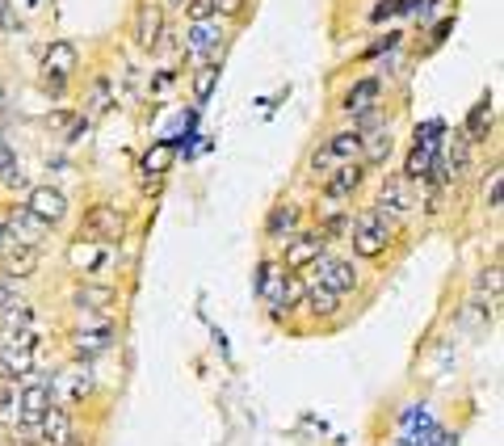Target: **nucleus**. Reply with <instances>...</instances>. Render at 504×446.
Masks as SVG:
<instances>
[{"label": "nucleus", "mask_w": 504, "mask_h": 446, "mask_svg": "<svg viewBox=\"0 0 504 446\" xmlns=\"http://www.w3.org/2000/svg\"><path fill=\"white\" fill-rule=\"evenodd\" d=\"M349 236H354V253L357 257H382V253L391 249V240H396V223L379 215L374 207L357 210V219L349 223Z\"/></svg>", "instance_id": "f257e3e1"}, {"label": "nucleus", "mask_w": 504, "mask_h": 446, "mask_svg": "<svg viewBox=\"0 0 504 446\" xmlns=\"http://www.w3.org/2000/svg\"><path fill=\"white\" fill-rule=\"evenodd\" d=\"M47 383H51V400L59 408L81 405V400H89V396L97 391V379L84 363H72V366H64V371H55Z\"/></svg>", "instance_id": "f03ea898"}, {"label": "nucleus", "mask_w": 504, "mask_h": 446, "mask_svg": "<svg viewBox=\"0 0 504 446\" xmlns=\"http://www.w3.org/2000/svg\"><path fill=\"white\" fill-rule=\"evenodd\" d=\"M81 236L101 240V244H118V240L126 236V215L114 207V202H93V207L84 210Z\"/></svg>", "instance_id": "7ed1b4c3"}, {"label": "nucleus", "mask_w": 504, "mask_h": 446, "mask_svg": "<svg viewBox=\"0 0 504 446\" xmlns=\"http://www.w3.org/2000/svg\"><path fill=\"white\" fill-rule=\"evenodd\" d=\"M76 47L72 42H51L47 47V56H42V84H47V93L51 98H59L64 89H68V81H72V72H76Z\"/></svg>", "instance_id": "20e7f679"}, {"label": "nucleus", "mask_w": 504, "mask_h": 446, "mask_svg": "<svg viewBox=\"0 0 504 446\" xmlns=\"http://www.w3.org/2000/svg\"><path fill=\"white\" fill-rule=\"evenodd\" d=\"M357 156H362V135L357 131H337L324 148H315L312 168H315V177H324V173H332L337 165H349Z\"/></svg>", "instance_id": "39448f33"}, {"label": "nucleus", "mask_w": 504, "mask_h": 446, "mask_svg": "<svg viewBox=\"0 0 504 446\" xmlns=\"http://www.w3.org/2000/svg\"><path fill=\"white\" fill-rule=\"evenodd\" d=\"M312 282H320L324 291H332V295H341V299H345L349 291H357V265L345 262V257L324 253V257L312 265Z\"/></svg>", "instance_id": "423d86ee"}, {"label": "nucleus", "mask_w": 504, "mask_h": 446, "mask_svg": "<svg viewBox=\"0 0 504 446\" xmlns=\"http://www.w3.org/2000/svg\"><path fill=\"white\" fill-rule=\"evenodd\" d=\"M218 51H223V26L215 17L210 21H193L190 34H185V59L202 68V64H215Z\"/></svg>", "instance_id": "0eeeda50"}, {"label": "nucleus", "mask_w": 504, "mask_h": 446, "mask_svg": "<svg viewBox=\"0 0 504 446\" xmlns=\"http://www.w3.org/2000/svg\"><path fill=\"white\" fill-rule=\"evenodd\" d=\"M324 244L328 240L320 236V232H295V236L286 240V249H282V270L286 274H303V270H312L320 257H324Z\"/></svg>", "instance_id": "6e6552de"}, {"label": "nucleus", "mask_w": 504, "mask_h": 446, "mask_svg": "<svg viewBox=\"0 0 504 446\" xmlns=\"http://www.w3.org/2000/svg\"><path fill=\"white\" fill-rule=\"evenodd\" d=\"M114 341H118V329H114V324H106V329H72V337H68L72 358L84 366L93 363V358H101V354H109Z\"/></svg>", "instance_id": "1a4fd4ad"}, {"label": "nucleus", "mask_w": 504, "mask_h": 446, "mask_svg": "<svg viewBox=\"0 0 504 446\" xmlns=\"http://www.w3.org/2000/svg\"><path fill=\"white\" fill-rule=\"evenodd\" d=\"M109 262H114V244H101V240H72L68 244V265L76 274H106Z\"/></svg>", "instance_id": "9d476101"}, {"label": "nucleus", "mask_w": 504, "mask_h": 446, "mask_svg": "<svg viewBox=\"0 0 504 446\" xmlns=\"http://www.w3.org/2000/svg\"><path fill=\"white\" fill-rule=\"evenodd\" d=\"M17 405H21V421H17V425H38V421L47 417V408L55 405L51 383H47V379H21V383H17Z\"/></svg>", "instance_id": "9b49d317"}, {"label": "nucleus", "mask_w": 504, "mask_h": 446, "mask_svg": "<svg viewBox=\"0 0 504 446\" xmlns=\"http://www.w3.org/2000/svg\"><path fill=\"white\" fill-rule=\"evenodd\" d=\"M26 210L34 219L47 223V227H55V223L68 219V198H64V190H55V185H34L26 194Z\"/></svg>", "instance_id": "f8f14e48"}, {"label": "nucleus", "mask_w": 504, "mask_h": 446, "mask_svg": "<svg viewBox=\"0 0 504 446\" xmlns=\"http://www.w3.org/2000/svg\"><path fill=\"white\" fill-rule=\"evenodd\" d=\"M362 177H366V165H362V160H349V165H337L332 173H324V177H320V190H324L328 202H345V198H354Z\"/></svg>", "instance_id": "ddd939ff"}, {"label": "nucleus", "mask_w": 504, "mask_h": 446, "mask_svg": "<svg viewBox=\"0 0 504 446\" xmlns=\"http://www.w3.org/2000/svg\"><path fill=\"white\" fill-rule=\"evenodd\" d=\"M38 262L42 253L34 244H9L0 253V279L4 282H21V279H34L38 274Z\"/></svg>", "instance_id": "4468645a"}, {"label": "nucleus", "mask_w": 504, "mask_h": 446, "mask_svg": "<svg viewBox=\"0 0 504 446\" xmlns=\"http://www.w3.org/2000/svg\"><path fill=\"white\" fill-rule=\"evenodd\" d=\"M164 39V4L160 0H143L135 13V42L143 51H156Z\"/></svg>", "instance_id": "2eb2a0df"}, {"label": "nucleus", "mask_w": 504, "mask_h": 446, "mask_svg": "<svg viewBox=\"0 0 504 446\" xmlns=\"http://www.w3.org/2000/svg\"><path fill=\"white\" fill-rule=\"evenodd\" d=\"M38 433H42V446H68V442H76V417H72V408L51 405V408H47V417L38 421Z\"/></svg>", "instance_id": "dca6fc26"}, {"label": "nucleus", "mask_w": 504, "mask_h": 446, "mask_svg": "<svg viewBox=\"0 0 504 446\" xmlns=\"http://www.w3.org/2000/svg\"><path fill=\"white\" fill-rule=\"evenodd\" d=\"M0 223H4V232H9V240H13V244H34V249H38V240L51 232V227H47L42 219H34L26 207H13Z\"/></svg>", "instance_id": "f3484780"}, {"label": "nucleus", "mask_w": 504, "mask_h": 446, "mask_svg": "<svg viewBox=\"0 0 504 446\" xmlns=\"http://www.w3.org/2000/svg\"><path fill=\"white\" fill-rule=\"evenodd\" d=\"M114 304H118V287H109V282H81L72 291V307L76 312H109Z\"/></svg>", "instance_id": "a211bd4d"}, {"label": "nucleus", "mask_w": 504, "mask_h": 446, "mask_svg": "<svg viewBox=\"0 0 504 446\" xmlns=\"http://www.w3.org/2000/svg\"><path fill=\"white\" fill-rule=\"evenodd\" d=\"M416 207V198H412V182H404V177H387L382 182V194H379V215H408V210Z\"/></svg>", "instance_id": "6ab92c4d"}, {"label": "nucleus", "mask_w": 504, "mask_h": 446, "mask_svg": "<svg viewBox=\"0 0 504 446\" xmlns=\"http://www.w3.org/2000/svg\"><path fill=\"white\" fill-rule=\"evenodd\" d=\"M379 93H382V84L379 76H362V81L345 93L341 101V110L345 114H354V118H366V114H374V106H379Z\"/></svg>", "instance_id": "aec40b11"}, {"label": "nucleus", "mask_w": 504, "mask_h": 446, "mask_svg": "<svg viewBox=\"0 0 504 446\" xmlns=\"http://www.w3.org/2000/svg\"><path fill=\"white\" fill-rule=\"evenodd\" d=\"M282 282H286V270L278 262H261L257 265V299L278 316V299H282Z\"/></svg>", "instance_id": "412c9836"}, {"label": "nucleus", "mask_w": 504, "mask_h": 446, "mask_svg": "<svg viewBox=\"0 0 504 446\" xmlns=\"http://www.w3.org/2000/svg\"><path fill=\"white\" fill-rule=\"evenodd\" d=\"M173 160H177V143H173V140H156V143L148 148V152H143L139 168H143L151 182H156V177H164V173L173 168Z\"/></svg>", "instance_id": "4be33fe9"}, {"label": "nucleus", "mask_w": 504, "mask_h": 446, "mask_svg": "<svg viewBox=\"0 0 504 446\" xmlns=\"http://www.w3.org/2000/svg\"><path fill=\"white\" fill-rule=\"evenodd\" d=\"M303 223V210L295 207V202H282V207L269 210V219H265V232H269L273 240H290L295 232H299Z\"/></svg>", "instance_id": "5701e85b"}, {"label": "nucleus", "mask_w": 504, "mask_h": 446, "mask_svg": "<svg viewBox=\"0 0 504 446\" xmlns=\"http://www.w3.org/2000/svg\"><path fill=\"white\" fill-rule=\"evenodd\" d=\"M391 148H396V140H391V131L387 126H374V131H362V165H382L387 156H391Z\"/></svg>", "instance_id": "b1692460"}, {"label": "nucleus", "mask_w": 504, "mask_h": 446, "mask_svg": "<svg viewBox=\"0 0 504 446\" xmlns=\"http://www.w3.org/2000/svg\"><path fill=\"white\" fill-rule=\"evenodd\" d=\"M303 304H307V312H312V316L328 321V316H337V312H341V295L324 291L320 282H307V287H303Z\"/></svg>", "instance_id": "393cba45"}, {"label": "nucleus", "mask_w": 504, "mask_h": 446, "mask_svg": "<svg viewBox=\"0 0 504 446\" xmlns=\"http://www.w3.org/2000/svg\"><path fill=\"white\" fill-rule=\"evenodd\" d=\"M437 160V148H429V143H412L408 160H404V182H429V168H433Z\"/></svg>", "instance_id": "a878e982"}, {"label": "nucleus", "mask_w": 504, "mask_h": 446, "mask_svg": "<svg viewBox=\"0 0 504 446\" xmlns=\"http://www.w3.org/2000/svg\"><path fill=\"white\" fill-rule=\"evenodd\" d=\"M488 126H491V93H483V98L471 106V114H466L463 140H466V143H479L483 135H488Z\"/></svg>", "instance_id": "bb28decb"}, {"label": "nucleus", "mask_w": 504, "mask_h": 446, "mask_svg": "<svg viewBox=\"0 0 504 446\" xmlns=\"http://www.w3.org/2000/svg\"><path fill=\"white\" fill-rule=\"evenodd\" d=\"M21 421V405H17V383L0 379V430H17Z\"/></svg>", "instance_id": "cd10ccee"}, {"label": "nucleus", "mask_w": 504, "mask_h": 446, "mask_svg": "<svg viewBox=\"0 0 504 446\" xmlns=\"http://www.w3.org/2000/svg\"><path fill=\"white\" fill-rule=\"evenodd\" d=\"M89 118H101V114H109V106H114V89H109V81L106 76H97L93 81V89H89Z\"/></svg>", "instance_id": "c85d7f7f"}, {"label": "nucleus", "mask_w": 504, "mask_h": 446, "mask_svg": "<svg viewBox=\"0 0 504 446\" xmlns=\"http://www.w3.org/2000/svg\"><path fill=\"white\" fill-rule=\"evenodd\" d=\"M303 274H286V282H282V299H278V316H286V312H295V307L303 304Z\"/></svg>", "instance_id": "c756f323"}, {"label": "nucleus", "mask_w": 504, "mask_h": 446, "mask_svg": "<svg viewBox=\"0 0 504 446\" xmlns=\"http://www.w3.org/2000/svg\"><path fill=\"white\" fill-rule=\"evenodd\" d=\"M215 81H218V64H202V68H198V76H193V98H198V106H206V101H210Z\"/></svg>", "instance_id": "7c9ffc66"}, {"label": "nucleus", "mask_w": 504, "mask_h": 446, "mask_svg": "<svg viewBox=\"0 0 504 446\" xmlns=\"http://www.w3.org/2000/svg\"><path fill=\"white\" fill-rule=\"evenodd\" d=\"M185 13H190V21H210L218 9L215 0H185Z\"/></svg>", "instance_id": "2f4dec72"}, {"label": "nucleus", "mask_w": 504, "mask_h": 446, "mask_svg": "<svg viewBox=\"0 0 504 446\" xmlns=\"http://www.w3.org/2000/svg\"><path fill=\"white\" fill-rule=\"evenodd\" d=\"M0 182L9 185V190H21V185H26V173H21V165L13 160V165H4V168H0Z\"/></svg>", "instance_id": "473e14b6"}, {"label": "nucleus", "mask_w": 504, "mask_h": 446, "mask_svg": "<svg viewBox=\"0 0 504 446\" xmlns=\"http://www.w3.org/2000/svg\"><path fill=\"white\" fill-rule=\"evenodd\" d=\"M441 131H446V126L437 123H424V126H416V143H429V148H437V135H441Z\"/></svg>", "instance_id": "72a5a7b5"}, {"label": "nucleus", "mask_w": 504, "mask_h": 446, "mask_svg": "<svg viewBox=\"0 0 504 446\" xmlns=\"http://www.w3.org/2000/svg\"><path fill=\"white\" fill-rule=\"evenodd\" d=\"M399 39H404L399 30H387V34H382L374 47H366V56H382V51H391V47H399Z\"/></svg>", "instance_id": "f704fd0d"}, {"label": "nucleus", "mask_w": 504, "mask_h": 446, "mask_svg": "<svg viewBox=\"0 0 504 446\" xmlns=\"http://www.w3.org/2000/svg\"><path fill=\"white\" fill-rule=\"evenodd\" d=\"M404 13V0H379V9H374V21H387V17H399Z\"/></svg>", "instance_id": "c9c22d12"}, {"label": "nucleus", "mask_w": 504, "mask_h": 446, "mask_svg": "<svg viewBox=\"0 0 504 446\" xmlns=\"http://www.w3.org/2000/svg\"><path fill=\"white\" fill-rule=\"evenodd\" d=\"M450 30H454V17H441V21H437V30H433V39H429V47H441Z\"/></svg>", "instance_id": "e433bc0d"}, {"label": "nucleus", "mask_w": 504, "mask_h": 446, "mask_svg": "<svg viewBox=\"0 0 504 446\" xmlns=\"http://www.w3.org/2000/svg\"><path fill=\"white\" fill-rule=\"evenodd\" d=\"M500 198H504V190H500V168L491 173V194H488V207L491 210H500Z\"/></svg>", "instance_id": "4c0bfd02"}, {"label": "nucleus", "mask_w": 504, "mask_h": 446, "mask_svg": "<svg viewBox=\"0 0 504 446\" xmlns=\"http://www.w3.org/2000/svg\"><path fill=\"white\" fill-rule=\"evenodd\" d=\"M437 0H404V13H421V17H429V9H433Z\"/></svg>", "instance_id": "58836bf2"}, {"label": "nucleus", "mask_w": 504, "mask_h": 446, "mask_svg": "<svg viewBox=\"0 0 504 446\" xmlns=\"http://www.w3.org/2000/svg\"><path fill=\"white\" fill-rule=\"evenodd\" d=\"M9 304H17L13 282H4V279H0V312H4V307H9Z\"/></svg>", "instance_id": "ea45409f"}, {"label": "nucleus", "mask_w": 504, "mask_h": 446, "mask_svg": "<svg viewBox=\"0 0 504 446\" xmlns=\"http://www.w3.org/2000/svg\"><path fill=\"white\" fill-rule=\"evenodd\" d=\"M215 9L218 13H240V9H244V0H215Z\"/></svg>", "instance_id": "a19ab883"}, {"label": "nucleus", "mask_w": 504, "mask_h": 446, "mask_svg": "<svg viewBox=\"0 0 504 446\" xmlns=\"http://www.w3.org/2000/svg\"><path fill=\"white\" fill-rule=\"evenodd\" d=\"M4 165H13V148H9V140L0 135V168H4Z\"/></svg>", "instance_id": "79ce46f5"}, {"label": "nucleus", "mask_w": 504, "mask_h": 446, "mask_svg": "<svg viewBox=\"0 0 504 446\" xmlns=\"http://www.w3.org/2000/svg\"><path fill=\"white\" fill-rule=\"evenodd\" d=\"M0 26H13V9H9V0H0Z\"/></svg>", "instance_id": "37998d69"}, {"label": "nucleus", "mask_w": 504, "mask_h": 446, "mask_svg": "<svg viewBox=\"0 0 504 446\" xmlns=\"http://www.w3.org/2000/svg\"><path fill=\"white\" fill-rule=\"evenodd\" d=\"M9 244H13V240H9V232H4V223H0V253L9 249Z\"/></svg>", "instance_id": "c03bdc74"}, {"label": "nucleus", "mask_w": 504, "mask_h": 446, "mask_svg": "<svg viewBox=\"0 0 504 446\" xmlns=\"http://www.w3.org/2000/svg\"><path fill=\"white\" fill-rule=\"evenodd\" d=\"M4 106H9V98H4V93H0V114H4Z\"/></svg>", "instance_id": "a18cd8bd"}, {"label": "nucleus", "mask_w": 504, "mask_h": 446, "mask_svg": "<svg viewBox=\"0 0 504 446\" xmlns=\"http://www.w3.org/2000/svg\"><path fill=\"white\" fill-rule=\"evenodd\" d=\"M168 4H181V9H185V0H168Z\"/></svg>", "instance_id": "49530a36"}, {"label": "nucleus", "mask_w": 504, "mask_h": 446, "mask_svg": "<svg viewBox=\"0 0 504 446\" xmlns=\"http://www.w3.org/2000/svg\"><path fill=\"white\" fill-rule=\"evenodd\" d=\"M68 446H84V442H68Z\"/></svg>", "instance_id": "de8ad7c7"}, {"label": "nucleus", "mask_w": 504, "mask_h": 446, "mask_svg": "<svg viewBox=\"0 0 504 446\" xmlns=\"http://www.w3.org/2000/svg\"><path fill=\"white\" fill-rule=\"evenodd\" d=\"M0 446H4V438H0Z\"/></svg>", "instance_id": "09e8293b"}]
</instances>
